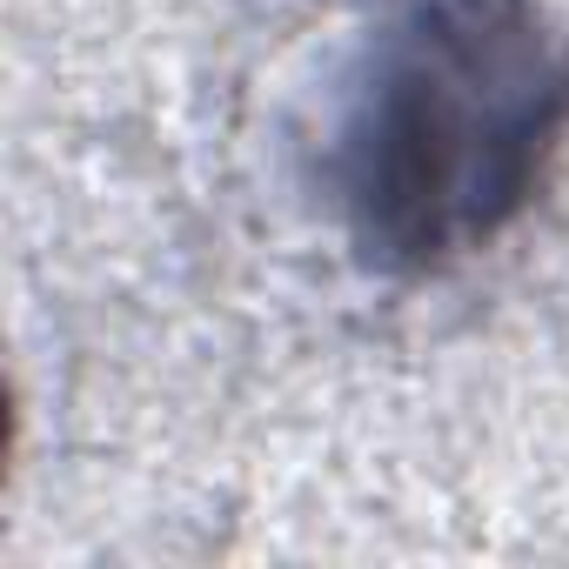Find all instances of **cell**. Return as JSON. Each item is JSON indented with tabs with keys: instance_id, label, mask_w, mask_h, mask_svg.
<instances>
[{
	"instance_id": "6da1fadb",
	"label": "cell",
	"mask_w": 569,
	"mask_h": 569,
	"mask_svg": "<svg viewBox=\"0 0 569 569\" xmlns=\"http://www.w3.org/2000/svg\"><path fill=\"white\" fill-rule=\"evenodd\" d=\"M569 141V28L549 0H389L349 74L329 194L382 274H442L542 194Z\"/></svg>"
}]
</instances>
